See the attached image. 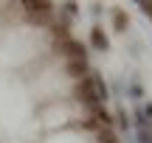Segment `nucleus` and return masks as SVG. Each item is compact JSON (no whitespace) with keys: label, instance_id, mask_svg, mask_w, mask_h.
Listing matches in <instances>:
<instances>
[{"label":"nucleus","instance_id":"1","mask_svg":"<svg viewBox=\"0 0 152 143\" xmlns=\"http://www.w3.org/2000/svg\"><path fill=\"white\" fill-rule=\"evenodd\" d=\"M45 48V39L39 31L31 28H17L9 31L0 42V62L3 65H23V62H31L34 56H39V51Z\"/></svg>","mask_w":152,"mask_h":143},{"label":"nucleus","instance_id":"3","mask_svg":"<svg viewBox=\"0 0 152 143\" xmlns=\"http://www.w3.org/2000/svg\"><path fill=\"white\" fill-rule=\"evenodd\" d=\"M45 143H93V140L87 138V135H82V132H56Z\"/></svg>","mask_w":152,"mask_h":143},{"label":"nucleus","instance_id":"2","mask_svg":"<svg viewBox=\"0 0 152 143\" xmlns=\"http://www.w3.org/2000/svg\"><path fill=\"white\" fill-rule=\"evenodd\" d=\"M71 121V110L65 104H51L48 110L42 112V124L45 126H62V124Z\"/></svg>","mask_w":152,"mask_h":143},{"label":"nucleus","instance_id":"4","mask_svg":"<svg viewBox=\"0 0 152 143\" xmlns=\"http://www.w3.org/2000/svg\"><path fill=\"white\" fill-rule=\"evenodd\" d=\"M147 76H149V84H152V62H147Z\"/></svg>","mask_w":152,"mask_h":143}]
</instances>
